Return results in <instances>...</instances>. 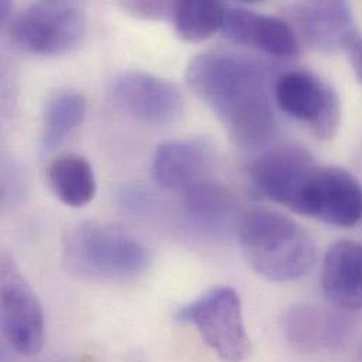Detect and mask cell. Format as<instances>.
<instances>
[{
  "instance_id": "7a4b0ae2",
  "label": "cell",
  "mask_w": 362,
  "mask_h": 362,
  "mask_svg": "<svg viewBox=\"0 0 362 362\" xmlns=\"http://www.w3.org/2000/svg\"><path fill=\"white\" fill-rule=\"evenodd\" d=\"M237 233L247 262L268 281L300 279L316 264L313 238L295 220L278 211L257 209L245 213Z\"/></svg>"
},
{
  "instance_id": "ac0fdd59",
  "label": "cell",
  "mask_w": 362,
  "mask_h": 362,
  "mask_svg": "<svg viewBox=\"0 0 362 362\" xmlns=\"http://www.w3.org/2000/svg\"><path fill=\"white\" fill-rule=\"evenodd\" d=\"M227 4L210 0L175 1L173 21L183 41L202 42L221 30Z\"/></svg>"
},
{
  "instance_id": "d6986e66",
  "label": "cell",
  "mask_w": 362,
  "mask_h": 362,
  "mask_svg": "<svg viewBox=\"0 0 362 362\" xmlns=\"http://www.w3.org/2000/svg\"><path fill=\"white\" fill-rule=\"evenodd\" d=\"M325 319L309 305L293 306L284 317L288 343L299 351H313L323 343Z\"/></svg>"
},
{
  "instance_id": "30bf717a",
  "label": "cell",
  "mask_w": 362,
  "mask_h": 362,
  "mask_svg": "<svg viewBox=\"0 0 362 362\" xmlns=\"http://www.w3.org/2000/svg\"><path fill=\"white\" fill-rule=\"evenodd\" d=\"M112 98L133 119L165 126L181 117L183 96L177 85L143 71H127L112 82Z\"/></svg>"
},
{
  "instance_id": "ba28073f",
  "label": "cell",
  "mask_w": 362,
  "mask_h": 362,
  "mask_svg": "<svg viewBox=\"0 0 362 362\" xmlns=\"http://www.w3.org/2000/svg\"><path fill=\"white\" fill-rule=\"evenodd\" d=\"M293 211L336 227H354L362 220L361 183L343 168L317 167Z\"/></svg>"
},
{
  "instance_id": "52a82bcc",
  "label": "cell",
  "mask_w": 362,
  "mask_h": 362,
  "mask_svg": "<svg viewBox=\"0 0 362 362\" xmlns=\"http://www.w3.org/2000/svg\"><path fill=\"white\" fill-rule=\"evenodd\" d=\"M1 329L11 349L21 356L33 357L44 346L41 303L7 254L1 257Z\"/></svg>"
},
{
  "instance_id": "ffe728a7",
  "label": "cell",
  "mask_w": 362,
  "mask_h": 362,
  "mask_svg": "<svg viewBox=\"0 0 362 362\" xmlns=\"http://www.w3.org/2000/svg\"><path fill=\"white\" fill-rule=\"evenodd\" d=\"M122 8L127 11L129 14L143 18V20H167L174 16V8H175V1H124L122 3Z\"/></svg>"
},
{
  "instance_id": "8fae6325",
  "label": "cell",
  "mask_w": 362,
  "mask_h": 362,
  "mask_svg": "<svg viewBox=\"0 0 362 362\" xmlns=\"http://www.w3.org/2000/svg\"><path fill=\"white\" fill-rule=\"evenodd\" d=\"M292 18L303 41L326 55L347 51L360 35L347 1L299 3L292 8Z\"/></svg>"
},
{
  "instance_id": "44dd1931",
  "label": "cell",
  "mask_w": 362,
  "mask_h": 362,
  "mask_svg": "<svg viewBox=\"0 0 362 362\" xmlns=\"http://www.w3.org/2000/svg\"><path fill=\"white\" fill-rule=\"evenodd\" d=\"M347 52H349L351 65L354 68V72L362 83V35L357 37V40L351 44Z\"/></svg>"
},
{
  "instance_id": "7402d4cb",
  "label": "cell",
  "mask_w": 362,
  "mask_h": 362,
  "mask_svg": "<svg viewBox=\"0 0 362 362\" xmlns=\"http://www.w3.org/2000/svg\"><path fill=\"white\" fill-rule=\"evenodd\" d=\"M0 13H1V23H10L13 16V4L10 1H1L0 3Z\"/></svg>"
},
{
  "instance_id": "5b68a950",
  "label": "cell",
  "mask_w": 362,
  "mask_h": 362,
  "mask_svg": "<svg viewBox=\"0 0 362 362\" xmlns=\"http://www.w3.org/2000/svg\"><path fill=\"white\" fill-rule=\"evenodd\" d=\"M86 16L74 1H37L8 23L13 42L35 55H62L75 49L86 34Z\"/></svg>"
},
{
  "instance_id": "5bb4252c",
  "label": "cell",
  "mask_w": 362,
  "mask_h": 362,
  "mask_svg": "<svg viewBox=\"0 0 362 362\" xmlns=\"http://www.w3.org/2000/svg\"><path fill=\"white\" fill-rule=\"evenodd\" d=\"M320 284L327 299L341 310H362L361 243H334L323 258Z\"/></svg>"
},
{
  "instance_id": "9c48e42d",
  "label": "cell",
  "mask_w": 362,
  "mask_h": 362,
  "mask_svg": "<svg viewBox=\"0 0 362 362\" xmlns=\"http://www.w3.org/2000/svg\"><path fill=\"white\" fill-rule=\"evenodd\" d=\"M317 167L315 157L306 148L286 144L255 158L248 167V177L261 197L293 211L303 186Z\"/></svg>"
},
{
  "instance_id": "2e32d148",
  "label": "cell",
  "mask_w": 362,
  "mask_h": 362,
  "mask_svg": "<svg viewBox=\"0 0 362 362\" xmlns=\"http://www.w3.org/2000/svg\"><path fill=\"white\" fill-rule=\"evenodd\" d=\"M88 102L76 90H59L52 95L44 109L40 147L42 154H49L59 147L85 120Z\"/></svg>"
},
{
  "instance_id": "6da1fadb",
  "label": "cell",
  "mask_w": 362,
  "mask_h": 362,
  "mask_svg": "<svg viewBox=\"0 0 362 362\" xmlns=\"http://www.w3.org/2000/svg\"><path fill=\"white\" fill-rule=\"evenodd\" d=\"M186 82L235 146L258 148L275 136L272 75L264 62L227 51L203 52L190 59Z\"/></svg>"
},
{
  "instance_id": "8992f818",
  "label": "cell",
  "mask_w": 362,
  "mask_h": 362,
  "mask_svg": "<svg viewBox=\"0 0 362 362\" xmlns=\"http://www.w3.org/2000/svg\"><path fill=\"white\" fill-rule=\"evenodd\" d=\"M274 100L281 112L303 124L319 140L336 137L341 123V103L336 89L312 71L282 74L274 83Z\"/></svg>"
},
{
  "instance_id": "3957f363",
  "label": "cell",
  "mask_w": 362,
  "mask_h": 362,
  "mask_svg": "<svg viewBox=\"0 0 362 362\" xmlns=\"http://www.w3.org/2000/svg\"><path fill=\"white\" fill-rule=\"evenodd\" d=\"M68 268L82 276L127 281L144 274L151 264L148 248L130 233L107 224L88 223L65 238Z\"/></svg>"
},
{
  "instance_id": "7c38bea8",
  "label": "cell",
  "mask_w": 362,
  "mask_h": 362,
  "mask_svg": "<svg viewBox=\"0 0 362 362\" xmlns=\"http://www.w3.org/2000/svg\"><path fill=\"white\" fill-rule=\"evenodd\" d=\"M221 35L235 45L262 51L276 58H292L299 52L295 28L284 18L227 4Z\"/></svg>"
},
{
  "instance_id": "277c9868",
  "label": "cell",
  "mask_w": 362,
  "mask_h": 362,
  "mask_svg": "<svg viewBox=\"0 0 362 362\" xmlns=\"http://www.w3.org/2000/svg\"><path fill=\"white\" fill-rule=\"evenodd\" d=\"M177 320L196 327L202 340L223 362H243L251 354L238 293L228 286L213 288L182 306Z\"/></svg>"
},
{
  "instance_id": "9a60e30c",
  "label": "cell",
  "mask_w": 362,
  "mask_h": 362,
  "mask_svg": "<svg viewBox=\"0 0 362 362\" xmlns=\"http://www.w3.org/2000/svg\"><path fill=\"white\" fill-rule=\"evenodd\" d=\"M47 182L54 196L68 207H83L96 194L93 168L78 154H61L54 158L47 170Z\"/></svg>"
},
{
  "instance_id": "e0dca14e",
  "label": "cell",
  "mask_w": 362,
  "mask_h": 362,
  "mask_svg": "<svg viewBox=\"0 0 362 362\" xmlns=\"http://www.w3.org/2000/svg\"><path fill=\"white\" fill-rule=\"evenodd\" d=\"M186 213L202 227L218 230L228 223L233 210V194L213 180L199 182L182 193Z\"/></svg>"
},
{
  "instance_id": "4fadbf2b",
  "label": "cell",
  "mask_w": 362,
  "mask_h": 362,
  "mask_svg": "<svg viewBox=\"0 0 362 362\" xmlns=\"http://www.w3.org/2000/svg\"><path fill=\"white\" fill-rule=\"evenodd\" d=\"M214 164V147L204 137L170 140L157 147L151 175L161 187L183 193L209 180Z\"/></svg>"
}]
</instances>
